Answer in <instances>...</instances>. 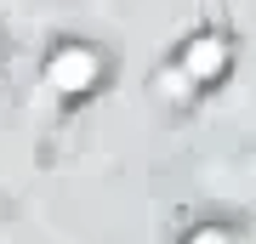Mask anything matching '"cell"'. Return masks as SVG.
Segmentation results:
<instances>
[{"instance_id": "2", "label": "cell", "mask_w": 256, "mask_h": 244, "mask_svg": "<svg viewBox=\"0 0 256 244\" xmlns=\"http://www.w3.org/2000/svg\"><path fill=\"white\" fill-rule=\"evenodd\" d=\"M234 63V40L228 34H194L176 51V74H188V85H216Z\"/></svg>"}, {"instance_id": "3", "label": "cell", "mask_w": 256, "mask_h": 244, "mask_svg": "<svg viewBox=\"0 0 256 244\" xmlns=\"http://www.w3.org/2000/svg\"><path fill=\"white\" fill-rule=\"evenodd\" d=\"M188 244H234V239H228V233H222V227H200V233H194Z\"/></svg>"}, {"instance_id": "1", "label": "cell", "mask_w": 256, "mask_h": 244, "mask_svg": "<svg viewBox=\"0 0 256 244\" xmlns=\"http://www.w3.org/2000/svg\"><path fill=\"white\" fill-rule=\"evenodd\" d=\"M102 74H108V63H102V51L86 45V40H63V45H52V57H46V85L63 102L92 97V91L102 85Z\"/></svg>"}]
</instances>
